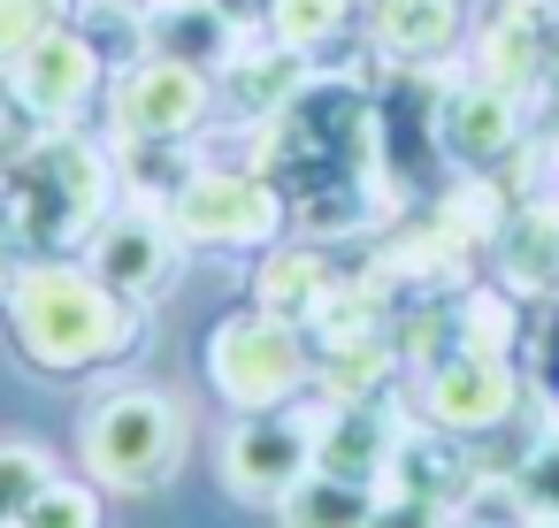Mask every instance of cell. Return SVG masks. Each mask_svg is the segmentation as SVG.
Returning a JSON list of instances; mask_svg holds the SVG:
<instances>
[{"mask_svg": "<svg viewBox=\"0 0 559 528\" xmlns=\"http://www.w3.org/2000/svg\"><path fill=\"white\" fill-rule=\"evenodd\" d=\"M162 452H169V421L154 406H108V413H93V459H100V475L154 482Z\"/></svg>", "mask_w": 559, "mask_h": 528, "instance_id": "obj_1", "label": "cell"}]
</instances>
